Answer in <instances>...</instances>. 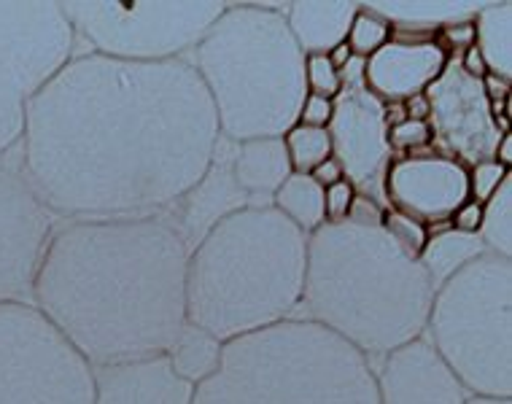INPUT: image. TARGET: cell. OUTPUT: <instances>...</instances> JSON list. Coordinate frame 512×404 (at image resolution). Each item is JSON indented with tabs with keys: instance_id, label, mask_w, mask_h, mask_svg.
Segmentation results:
<instances>
[{
	"instance_id": "1",
	"label": "cell",
	"mask_w": 512,
	"mask_h": 404,
	"mask_svg": "<svg viewBox=\"0 0 512 404\" xmlns=\"http://www.w3.org/2000/svg\"><path fill=\"white\" fill-rule=\"evenodd\" d=\"M221 130L189 57L73 54L30 97L17 165L60 221L170 213L213 162Z\"/></svg>"
},
{
	"instance_id": "2",
	"label": "cell",
	"mask_w": 512,
	"mask_h": 404,
	"mask_svg": "<svg viewBox=\"0 0 512 404\" xmlns=\"http://www.w3.org/2000/svg\"><path fill=\"white\" fill-rule=\"evenodd\" d=\"M189 246L168 213L60 221L33 305L92 364L165 356L186 326Z\"/></svg>"
},
{
	"instance_id": "3",
	"label": "cell",
	"mask_w": 512,
	"mask_h": 404,
	"mask_svg": "<svg viewBox=\"0 0 512 404\" xmlns=\"http://www.w3.org/2000/svg\"><path fill=\"white\" fill-rule=\"evenodd\" d=\"M434 286L383 232L354 221L308 235V273L297 318L324 326L375 364L424 337Z\"/></svg>"
},
{
	"instance_id": "4",
	"label": "cell",
	"mask_w": 512,
	"mask_h": 404,
	"mask_svg": "<svg viewBox=\"0 0 512 404\" xmlns=\"http://www.w3.org/2000/svg\"><path fill=\"white\" fill-rule=\"evenodd\" d=\"M308 273V235L267 208L221 219L189 251L186 321L230 343L297 318Z\"/></svg>"
},
{
	"instance_id": "5",
	"label": "cell",
	"mask_w": 512,
	"mask_h": 404,
	"mask_svg": "<svg viewBox=\"0 0 512 404\" xmlns=\"http://www.w3.org/2000/svg\"><path fill=\"white\" fill-rule=\"evenodd\" d=\"M283 11L262 3L227 6L189 54L227 141L283 138L300 119L308 97L305 54Z\"/></svg>"
},
{
	"instance_id": "6",
	"label": "cell",
	"mask_w": 512,
	"mask_h": 404,
	"mask_svg": "<svg viewBox=\"0 0 512 404\" xmlns=\"http://www.w3.org/2000/svg\"><path fill=\"white\" fill-rule=\"evenodd\" d=\"M192 404H378L375 372L362 353L324 326L289 318L224 343L216 375Z\"/></svg>"
},
{
	"instance_id": "7",
	"label": "cell",
	"mask_w": 512,
	"mask_h": 404,
	"mask_svg": "<svg viewBox=\"0 0 512 404\" xmlns=\"http://www.w3.org/2000/svg\"><path fill=\"white\" fill-rule=\"evenodd\" d=\"M426 332L469 394L512 399V259L483 254L440 283Z\"/></svg>"
},
{
	"instance_id": "8",
	"label": "cell",
	"mask_w": 512,
	"mask_h": 404,
	"mask_svg": "<svg viewBox=\"0 0 512 404\" xmlns=\"http://www.w3.org/2000/svg\"><path fill=\"white\" fill-rule=\"evenodd\" d=\"M95 369L30 302L0 305V404H92Z\"/></svg>"
},
{
	"instance_id": "9",
	"label": "cell",
	"mask_w": 512,
	"mask_h": 404,
	"mask_svg": "<svg viewBox=\"0 0 512 404\" xmlns=\"http://www.w3.org/2000/svg\"><path fill=\"white\" fill-rule=\"evenodd\" d=\"M224 9V3H62L76 41L124 62L189 57Z\"/></svg>"
},
{
	"instance_id": "10",
	"label": "cell",
	"mask_w": 512,
	"mask_h": 404,
	"mask_svg": "<svg viewBox=\"0 0 512 404\" xmlns=\"http://www.w3.org/2000/svg\"><path fill=\"white\" fill-rule=\"evenodd\" d=\"M73 54L62 3H0V162L19 149L30 97Z\"/></svg>"
},
{
	"instance_id": "11",
	"label": "cell",
	"mask_w": 512,
	"mask_h": 404,
	"mask_svg": "<svg viewBox=\"0 0 512 404\" xmlns=\"http://www.w3.org/2000/svg\"><path fill=\"white\" fill-rule=\"evenodd\" d=\"M340 95L329 122L332 157L340 162L345 181L356 194L383 200V173L391 162L389 127L383 122V100L364 87V60L354 57L340 71Z\"/></svg>"
},
{
	"instance_id": "12",
	"label": "cell",
	"mask_w": 512,
	"mask_h": 404,
	"mask_svg": "<svg viewBox=\"0 0 512 404\" xmlns=\"http://www.w3.org/2000/svg\"><path fill=\"white\" fill-rule=\"evenodd\" d=\"M60 219L38 200L17 159L0 162V305L30 302L44 251Z\"/></svg>"
},
{
	"instance_id": "13",
	"label": "cell",
	"mask_w": 512,
	"mask_h": 404,
	"mask_svg": "<svg viewBox=\"0 0 512 404\" xmlns=\"http://www.w3.org/2000/svg\"><path fill=\"white\" fill-rule=\"evenodd\" d=\"M386 208L421 221L429 232L445 229L469 200L467 167L437 149L391 157L383 173Z\"/></svg>"
},
{
	"instance_id": "14",
	"label": "cell",
	"mask_w": 512,
	"mask_h": 404,
	"mask_svg": "<svg viewBox=\"0 0 512 404\" xmlns=\"http://www.w3.org/2000/svg\"><path fill=\"white\" fill-rule=\"evenodd\" d=\"M429 100V124L434 132L432 149L459 159L464 167L494 159L499 130L488 116V100L480 81L469 79L451 57L440 79L424 92Z\"/></svg>"
},
{
	"instance_id": "15",
	"label": "cell",
	"mask_w": 512,
	"mask_h": 404,
	"mask_svg": "<svg viewBox=\"0 0 512 404\" xmlns=\"http://www.w3.org/2000/svg\"><path fill=\"white\" fill-rule=\"evenodd\" d=\"M378 404H464L469 391L426 337L372 364Z\"/></svg>"
},
{
	"instance_id": "16",
	"label": "cell",
	"mask_w": 512,
	"mask_h": 404,
	"mask_svg": "<svg viewBox=\"0 0 512 404\" xmlns=\"http://www.w3.org/2000/svg\"><path fill=\"white\" fill-rule=\"evenodd\" d=\"M448 54L434 38L391 36L386 46L364 60V87L383 103H402L424 95L448 65Z\"/></svg>"
},
{
	"instance_id": "17",
	"label": "cell",
	"mask_w": 512,
	"mask_h": 404,
	"mask_svg": "<svg viewBox=\"0 0 512 404\" xmlns=\"http://www.w3.org/2000/svg\"><path fill=\"white\" fill-rule=\"evenodd\" d=\"M232 154L235 143L227 138H219V146L213 151V162L203 181L178 202L176 208L168 213L181 229L189 251L211 232L221 219H227L230 213L251 208V202L240 192L238 181L232 176Z\"/></svg>"
},
{
	"instance_id": "18",
	"label": "cell",
	"mask_w": 512,
	"mask_h": 404,
	"mask_svg": "<svg viewBox=\"0 0 512 404\" xmlns=\"http://www.w3.org/2000/svg\"><path fill=\"white\" fill-rule=\"evenodd\" d=\"M95 369L92 404H192L195 386L181 380L165 356Z\"/></svg>"
},
{
	"instance_id": "19",
	"label": "cell",
	"mask_w": 512,
	"mask_h": 404,
	"mask_svg": "<svg viewBox=\"0 0 512 404\" xmlns=\"http://www.w3.org/2000/svg\"><path fill=\"white\" fill-rule=\"evenodd\" d=\"M292 173L283 138H254V141L235 143L232 176L238 181L240 192L251 202V208L273 205L275 192Z\"/></svg>"
},
{
	"instance_id": "20",
	"label": "cell",
	"mask_w": 512,
	"mask_h": 404,
	"mask_svg": "<svg viewBox=\"0 0 512 404\" xmlns=\"http://www.w3.org/2000/svg\"><path fill=\"white\" fill-rule=\"evenodd\" d=\"M362 3H292L286 6V25L305 57L329 54L345 44L351 22Z\"/></svg>"
},
{
	"instance_id": "21",
	"label": "cell",
	"mask_w": 512,
	"mask_h": 404,
	"mask_svg": "<svg viewBox=\"0 0 512 404\" xmlns=\"http://www.w3.org/2000/svg\"><path fill=\"white\" fill-rule=\"evenodd\" d=\"M367 9L389 19L391 36L434 38L445 25L475 17L480 6L475 3H370Z\"/></svg>"
},
{
	"instance_id": "22",
	"label": "cell",
	"mask_w": 512,
	"mask_h": 404,
	"mask_svg": "<svg viewBox=\"0 0 512 404\" xmlns=\"http://www.w3.org/2000/svg\"><path fill=\"white\" fill-rule=\"evenodd\" d=\"M221 356H224V343L219 337H213L203 326L189 324V321L165 351V359L170 361L173 372L195 388L216 375V369L221 367Z\"/></svg>"
},
{
	"instance_id": "23",
	"label": "cell",
	"mask_w": 512,
	"mask_h": 404,
	"mask_svg": "<svg viewBox=\"0 0 512 404\" xmlns=\"http://www.w3.org/2000/svg\"><path fill=\"white\" fill-rule=\"evenodd\" d=\"M475 46L483 54L488 73L499 79H512V3H488L472 17Z\"/></svg>"
},
{
	"instance_id": "24",
	"label": "cell",
	"mask_w": 512,
	"mask_h": 404,
	"mask_svg": "<svg viewBox=\"0 0 512 404\" xmlns=\"http://www.w3.org/2000/svg\"><path fill=\"white\" fill-rule=\"evenodd\" d=\"M488 254L477 235H461L456 229H434L426 238V246L418 256V262L429 275V281L437 289L440 283H445L451 275H456L461 267H467L469 262H475L477 256Z\"/></svg>"
},
{
	"instance_id": "25",
	"label": "cell",
	"mask_w": 512,
	"mask_h": 404,
	"mask_svg": "<svg viewBox=\"0 0 512 404\" xmlns=\"http://www.w3.org/2000/svg\"><path fill=\"white\" fill-rule=\"evenodd\" d=\"M273 208L292 221L294 227L313 235L318 227L327 224L324 216V189L308 173H292L275 192Z\"/></svg>"
},
{
	"instance_id": "26",
	"label": "cell",
	"mask_w": 512,
	"mask_h": 404,
	"mask_svg": "<svg viewBox=\"0 0 512 404\" xmlns=\"http://www.w3.org/2000/svg\"><path fill=\"white\" fill-rule=\"evenodd\" d=\"M477 238L488 254L512 259V176L504 178L499 189L483 202V221Z\"/></svg>"
},
{
	"instance_id": "27",
	"label": "cell",
	"mask_w": 512,
	"mask_h": 404,
	"mask_svg": "<svg viewBox=\"0 0 512 404\" xmlns=\"http://www.w3.org/2000/svg\"><path fill=\"white\" fill-rule=\"evenodd\" d=\"M286 151H289V162H292L294 173H310L324 159L332 157V138L329 130L324 127H305V124H294L292 130L283 135Z\"/></svg>"
},
{
	"instance_id": "28",
	"label": "cell",
	"mask_w": 512,
	"mask_h": 404,
	"mask_svg": "<svg viewBox=\"0 0 512 404\" xmlns=\"http://www.w3.org/2000/svg\"><path fill=\"white\" fill-rule=\"evenodd\" d=\"M391 41V25L389 19H383L380 14H375L372 9H367L362 3V9L351 22V30H348V38L345 44L351 49L354 57L359 60H367L370 54H375L380 46H386Z\"/></svg>"
},
{
	"instance_id": "29",
	"label": "cell",
	"mask_w": 512,
	"mask_h": 404,
	"mask_svg": "<svg viewBox=\"0 0 512 404\" xmlns=\"http://www.w3.org/2000/svg\"><path fill=\"white\" fill-rule=\"evenodd\" d=\"M383 232L415 262H418V256L426 246V238H429V229L421 221L410 219V216L394 211V208H386V213H383Z\"/></svg>"
},
{
	"instance_id": "30",
	"label": "cell",
	"mask_w": 512,
	"mask_h": 404,
	"mask_svg": "<svg viewBox=\"0 0 512 404\" xmlns=\"http://www.w3.org/2000/svg\"><path fill=\"white\" fill-rule=\"evenodd\" d=\"M305 87H308V95L327 97V100H335L340 95V71L329 62L327 54H310L305 57Z\"/></svg>"
},
{
	"instance_id": "31",
	"label": "cell",
	"mask_w": 512,
	"mask_h": 404,
	"mask_svg": "<svg viewBox=\"0 0 512 404\" xmlns=\"http://www.w3.org/2000/svg\"><path fill=\"white\" fill-rule=\"evenodd\" d=\"M389 146L394 157L402 154H415V151H426L434 146V132L429 122H407L397 124L389 130Z\"/></svg>"
},
{
	"instance_id": "32",
	"label": "cell",
	"mask_w": 512,
	"mask_h": 404,
	"mask_svg": "<svg viewBox=\"0 0 512 404\" xmlns=\"http://www.w3.org/2000/svg\"><path fill=\"white\" fill-rule=\"evenodd\" d=\"M507 176H510V170H504L502 165H496L494 159H486V162H477V165L467 167L469 200H475L483 205V202L499 189V184H502Z\"/></svg>"
},
{
	"instance_id": "33",
	"label": "cell",
	"mask_w": 512,
	"mask_h": 404,
	"mask_svg": "<svg viewBox=\"0 0 512 404\" xmlns=\"http://www.w3.org/2000/svg\"><path fill=\"white\" fill-rule=\"evenodd\" d=\"M354 200L356 189L348 181H340V184L324 189V216H327V224H343L351 208H354Z\"/></svg>"
},
{
	"instance_id": "34",
	"label": "cell",
	"mask_w": 512,
	"mask_h": 404,
	"mask_svg": "<svg viewBox=\"0 0 512 404\" xmlns=\"http://www.w3.org/2000/svg\"><path fill=\"white\" fill-rule=\"evenodd\" d=\"M332 111H335V100L308 95L302 100L297 124H305V127H324V130H327L329 122H332Z\"/></svg>"
},
{
	"instance_id": "35",
	"label": "cell",
	"mask_w": 512,
	"mask_h": 404,
	"mask_svg": "<svg viewBox=\"0 0 512 404\" xmlns=\"http://www.w3.org/2000/svg\"><path fill=\"white\" fill-rule=\"evenodd\" d=\"M480 221H483V205L475 200H467L459 211L453 213L448 227L461 232V235H477L480 232Z\"/></svg>"
},
{
	"instance_id": "36",
	"label": "cell",
	"mask_w": 512,
	"mask_h": 404,
	"mask_svg": "<svg viewBox=\"0 0 512 404\" xmlns=\"http://www.w3.org/2000/svg\"><path fill=\"white\" fill-rule=\"evenodd\" d=\"M308 176L313 178V181H316L321 189H329V186H335V184H340V181H345L343 167H340V162H337L335 157L324 159L321 165L310 170Z\"/></svg>"
},
{
	"instance_id": "37",
	"label": "cell",
	"mask_w": 512,
	"mask_h": 404,
	"mask_svg": "<svg viewBox=\"0 0 512 404\" xmlns=\"http://www.w3.org/2000/svg\"><path fill=\"white\" fill-rule=\"evenodd\" d=\"M456 60H459V68L464 73H467L469 79H483V76H488V65H486V60H483V54L477 52V46L472 44L469 46V49H464V52L459 54V57H456Z\"/></svg>"
},
{
	"instance_id": "38",
	"label": "cell",
	"mask_w": 512,
	"mask_h": 404,
	"mask_svg": "<svg viewBox=\"0 0 512 404\" xmlns=\"http://www.w3.org/2000/svg\"><path fill=\"white\" fill-rule=\"evenodd\" d=\"M480 87H483V95H486L488 103H502V100H510V81L499 79L494 73H488L480 79Z\"/></svg>"
},
{
	"instance_id": "39",
	"label": "cell",
	"mask_w": 512,
	"mask_h": 404,
	"mask_svg": "<svg viewBox=\"0 0 512 404\" xmlns=\"http://www.w3.org/2000/svg\"><path fill=\"white\" fill-rule=\"evenodd\" d=\"M405 103L407 119H413V122H429V100L426 95H413L402 100Z\"/></svg>"
},
{
	"instance_id": "40",
	"label": "cell",
	"mask_w": 512,
	"mask_h": 404,
	"mask_svg": "<svg viewBox=\"0 0 512 404\" xmlns=\"http://www.w3.org/2000/svg\"><path fill=\"white\" fill-rule=\"evenodd\" d=\"M494 162L496 165H502L504 170H510V165H512V135L510 132H504L502 138H499V143H496Z\"/></svg>"
},
{
	"instance_id": "41",
	"label": "cell",
	"mask_w": 512,
	"mask_h": 404,
	"mask_svg": "<svg viewBox=\"0 0 512 404\" xmlns=\"http://www.w3.org/2000/svg\"><path fill=\"white\" fill-rule=\"evenodd\" d=\"M383 122L386 127H397V124L407 122V111H405V103H383Z\"/></svg>"
},
{
	"instance_id": "42",
	"label": "cell",
	"mask_w": 512,
	"mask_h": 404,
	"mask_svg": "<svg viewBox=\"0 0 512 404\" xmlns=\"http://www.w3.org/2000/svg\"><path fill=\"white\" fill-rule=\"evenodd\" d=\"M327 57H329V62L335 65L337 71H343L345 65H348V62L354 60V54H351V49H348V44L335 46V49H332V52L327 54Z\"/></svg>"
},
{
	"instance_id": "43",
	"label": "cell",
	"mask_w": 512,
	"mask_h": 404,
	"mask_svg": "<svg viewBox=\"0 0 512 404\" xmlns=\"http://www.w3.org/2000/svg\"><path fill=\"white\" fill-rule=\"evenodd\" d=\"M464 404H512L510 396H486V394H469Z\"/></svg>"
}]
</instances>
